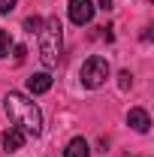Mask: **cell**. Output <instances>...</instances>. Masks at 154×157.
<instances>
[{
    "instance_id": "cell-12",
    "label": "cell",
    "mask_w": 154,
    "mask_h": 157,
    "mask_svg": "<svg viewBox=\"0 0 154 157\" xmlns=\"http://www.w3.org/2000/svg\"><path fill=\"white\" fill-rule=\"evenodd\" d=\"M15 3H18V0H0V12H3V15H6V12H12V9H15Z\"/></svg>"
},
{
    "instance_id": "cell-11",
    "label": "cell",
    "mask_w": 154,
    "mask_h": 157,
    "mask_svg": "<svg viewBox=\"0 0 154 157\" xmlns=\"http://www.w3.org/2000/svg\"><path fill=\"white\" fill-rule=\"evenodd\" d=\"M130 85H133V76H130V73H127V70H124V73H121V76H118V88H121V91H127V88H130Z\"/></svg>"
},
{
    "instance_id": "cell-1",
    "label": "cell",
    "mask_w": 154,
    "mask_h": 157,
    "mask_svg": "<svg viewBox=\"0 0 154 157\" xmlns=\"http://www.w3.org/2000/svg\"><path fill=\"white\" fill-rule=\"evenodd\" d=\"M3 109H6L9 121L18 130H24L27 136H37L39 130H42V112H39V106L30 97H24L18 91H9L6 100H3Z\"/></svg>"
},
{
    "instance_id": "cell-2",
    "label": "cell",
    "mask_w": 154,
    "mask_h": 157,
    "mask_svg": "<svg viewBox=\"0 0 154 157\" xmlns=\"http://www.w3.org/2000/svg\"><path fill=\"white\" fill-rule=\"evenodd\" d=\"M60 18L42 21V30H39V60H42V67L45 70H55L60 60Z\"/></svg>"
},
{
    "instance_id": "cell-10",
    "label": "cell",
    "mask_w": 154,
    "mask_h": 157,
    "mask_svg": "<svg viewBox=\"0 0 154 157\" xmlns=\"http://www.w3.org/2000/svg\"><path fill=\"white\" fill-rule=\"evenodd\" d=\"M9 45H12L9 33H6V30H0V58H6V55H9Z\"/></svg>"
},
{
    "instance_id": "cell-8",
    "label": "cell",
    "mask_w": 154,
    "mask_h": 157,
    "mask_svg": "<svg viewBox=\"0 0 154 157\" xmlns=\"http://www.w3.org/2000/svg\"><path fill=\"white\" fill-rule=\"evenodd\" d=\"M64 157H91V148H88V142L82 136L70 139V145L64 148Z\"/></svg>"
},
{
    "instance_id": "cell-4",
    "label": "cell",
    "mask_w": 154,
    "mask_h": 157,
    "mask_svg": "<svg viewBox=\"0 0 154 157\" xmlns=\"http://www.w3.org/2000/svg\"><path fill=\"white\" fill-rule=\"evenodd\" d=\"M94 18V3L91 0H70V21L73 24H88Z\"/></svg>"
},
{
    "instance_id": "cell-6",
    "label": "cell",
    "mask_w": 154,
    "mask_h": 157,
    "mask_svg": "<svg viewBox=\"0 0 154 157\" xmlns=\"http://www.w3.org/2000/svg\"><path fill=\"white\" fill-rule=\"evenodd\" d=\"M27 91L30 94H48L52 91V76L48 73H33L27 78Z\"/></svg>"
},
{
    "instance_id": "cell-3",
    "label": "cell",
    "mask_w": 154,
    "mask_h": 157,
    "mask_svg": "<svg viewBox=\"0 0 154 157\" xmlns=\"http://www.w3.org/2000/svg\"><path fill=\"white\" fill-rule=\"evenodd\" d=\"M106 78H109V60H106V58L91 55V58L82 63V85H85V88L97 91V88L106 85Z\"/></svg>"
},
{
    "instance_id": "cell-9",
    "label": "cell",
    "mask_w": 154,
    "mask_h": 157,
    "mask_svg": "<svg viewBox=\"0 0 154 157\" xmlns=\"http://www.w3.org/2000/svg\"><path fill=\"white\" fill-rule=\"evenodd\" d=\"M24 27H27L30 33H39V30H42V18H37V15H30V18H24Z\"/></svg>"
},
{
    "instance_id": "cell-13",
    "label": "cell",
    "mask_w": 154,
    "mask_h": 157,
    "mask_svg": "<svg viewBox=\"0 0 154 157\" xmlns=\"http://www.w3.org/2000/svg\"><path fill=\"white\" fill-rule=\"evenodd\" d=\"M12 52H15V60H24V55H27V48H24V45H15V48H12Z\"/></svg>"
},
{
    "instance_id": "cell-7",
    "label": "cell",
    "mask_w": 154,
    "mask_h": 157,
    "mask_svg": "<svg viewBox=\"0 0 154 157\" xmlns=\"http://www.w3.org/2000/svg\"><path fill=\"white\" fill-rule=\"evenodd\" d=\"M24 136H27L24 130H18V127H9V130L3 133V148H6V151H18L21 145H24Z\"/></svg>"
},
{
    "instance_id": "cell-14",
    "label": "cell",
    "mask_w": 154,
    "mask_h": 157,
    "mask_svg": "<svg viewBox=\"0 0 154 157\" xmlns=\"http://www.w3.org/2000/svg\"><path fill=\"white\" fill-rule=\"evenodd\" d=\"M97 3H100L103 9H109V6H112V0H97Z\"/></svg>"
},
{
    "instance_id": "cell-5",
    "label": "cell",
    "mask_w": 154,
    "mask_h": 157,
    "mask_svg": "<svg viewBox=\"0 0 154 157\" xmlns=\"http://www.w3.org/2000/svg\"><path fill=\"white\" fill-rule=\"evenodd\" d=\"M127 124L133 127L136 133H148V130H151V118H148V112H145V109H130Z\"/></svg>"
}]
</instances>
